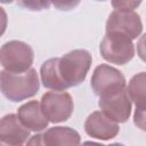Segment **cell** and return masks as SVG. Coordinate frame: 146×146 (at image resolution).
<instances>
[{
    "instance_id": "16",
    "label": "cell",
    "mask_w": 146,
    "mask_h": 146,
    "mask_svg": "<svg viewBox=\"0 0 146 146\" xmlns=\"http://www.w3.org/2000/svg\"><path fill=\"white\" fill-rule=\"evenodd\" d=\"M143 0H111V5L115 10L131 11L137 9Z\"/></svg>"
},
{
    "instance_id": "10",
    "label": "cell",
    "mask_w": 146,
    "mask_h": 146,
    "mask_svg": "<svg viewBox=\"0 0 146 146\" xmlns=\"http://www.w3.org/2000/svg\"><path fill=\"white\" fill-rule=\"evenodd\" d=\"M86 133L98 140H110L120 132L119 123L108 117L103 111H95L84 121Z\"/></svg>"
},
{
    "instance_id": "14",
    "label": "cell",
    "mask_w": 146,
    "mask_h": 146,
    "mask_svg": "<svg viewBox=\"0 0 146 146\" xmlns=\"http://www.w3.org/2000/svg\"><path fill=\"white\" fill-rule=\"evenodd\" d=\"M59 57H54L44 60L40 67V79L44 88L51 90H66V86L63 82L58 71Z\"/></svg>"
},
{
    "instance_id": "13",
    "label": "cell",
    "mask_w": 146,
    "mask_h": 146,
    "mask_svg": "<svg viewBox=\"0 0 146 146\" xmlns=\"http://www.w3.org/2000/svg\"><path fill=\"white\" fill-rule=\"evenodd\" d=\"M43 145H79L81 143L80 133L70 127H52L42 133Z\"/></svg>"
},
{
    "instance_id": "18",
    "label": "cell",
    "mask_w": 146,
    "mask_h": 146,
    "mask_svg": "<svg viewBox=\"0 0 146 146\" xmlns=\"http://www.w3.org/2000/svg\"><path fill=\"white\" fill-rule=\"evenodd\" d=\"M137 55L144 63H146V33L139 36L137 41Z\"/></svg>"
},
{
    "instance_id": "11",
    "label": "cell",
    "mask_w": 146,
    "mask_h": 146,
    "mask_svg": "<svg viewBox=\"0 0 146 146\" xmlns=\"http://www.w3.org/2000/svg\"><path fill=\"white\" fill-rule=\"evenodd\" d=\"M30 131L19 120L17 114L9 113L0 121V143L2 145L19 146L27 141Z\"/></svg>"
},
{
    "instance_id": "9",
    "label": "cell",
    "mask_w": 146,
    "mask_h": 146,
    "mask_svg": "<svg viewBox=\"0 0 146 146\" xmlns=\"http://www.w3.org/2000/svg\"><path fill=\"white\" fill-rule=\"evenodd\" d=\"M105 30L122 32L135 40L143 32V22L140 16L133 10H113L107 17Z\"/></svg>"
},
{
    "instance_id": "5",
    "label": "cell",
    "mask_w": 146,
    "mask_h": 146,
    "mask_svg": "<svg viewBox=\"0 0 146 146\" xmlns=\"http://www.w3.org/2000/svg\"><path fill=\"white\" fill-rule=\"evenodd\" d=\"M41 108L51 123L67 121L74 111L72 96L65 90H52L42 95Z\"/></svg>"
},
{
    "instance_id": "6",
    "label": "cell",
    "mask_w": 146,
    "mask_h": 146,
    "mask_svg": "<svg viewBox=\"0 0 146 146\" xmlns=\"http://www.w3.org/2000/svg\"><path fill=\"white\" fill-rule=\"evenodd\" d=\"M90 86L94 94L97 97H102L124 89L127 81L122 72L117 68L108 64H100L94 70Z\"/></svg>"
},
{
    "instance_id": "19",
    "label": "cell",
    "mask_w": 146,
    "mask_h": 146,
    "mask_svg": "<svg viewBox=\"0 0 146 146\" xmlns=\"http://www.w3.org/2000/svg\"><path fill=\"white\" fill-rule=\"evenodd\" d=\"M26 143H27V145H43L42 133H36V135L32 136Z\"/></svg>"
},
{
    "instance_id": "1",
    "label": "cell",
    "mask_w": 146,
    "mask_h": 146,
    "mask_svg": "<svg viewBox=\"0 0 146 146\" xmlns=\"http://www.w3.org/2000/svg\"><path fill=\"white\" fill-rule=\"evenodd\" d=\"M0 88L2 95L14 103L34 97L40 89L38 72L32 67L25 72L2 70L0 73Z\"/></svg>"
},
{
    "instance_id": "4",
    "label": "cell",
    "mask_w": 146,
    "mask_h": 146,
    "mask_svg": "<svg viewBox=\"0 0 146 146\" xmlns=\"http://www.w3.org/2000/svg\"><path fill=\"white\" fill-rule=\"evenodd\" d=\"M0 60L3 70L9 72H25L32 67L34 51L24 41L10 40L1 46Z\"/></svg>"
},
{
    "instance_id": "2",
    "label": "cell",
    "mask_w": 146,
    "mask_h": 146,
    "mask_svg": "<svg viewBox=\"0 0 146 146\" xmlns=\"http://www.w3.org/2000/svg\"><path fill=\"white\" fill-rule=\"evenodd\" d=\"M91 63V54L86 49H74L59 57L58 71L67 89L78 87L86 80Z\"/></svg>"
},
{
    "instance_id": "7",
    "label": "cell",
    "mask_w": 146,
    "mask_h": 146,
    "mask_svg": "<svg viewBox=\"0 0 146 146\" xmlns=\"http://www.w3.org/2000/svg\"><path fill=\"white\" fill-rule=\"evenodd\" d=\"M98 98V106L100 111H103L108 117L117 123H124L129 120L132 102L128 92V87Z\"/></svg>"
},
{
    "instance_id": "17",
    "label": "cell",
    "mask_w": 146,
    "mask_h": 146,
    "mask_svg": "<svg viewBox=\"0 0 146 146\" xmlns=\"http://www.w3.org/2000/svg\"><path fill=\"white\" fill-rule=\"evenodd\" d=\"M81 2V0H51L52 6L62 11H68L74 9L79 3Z\"/></svg>"
},
{
    "instance_id": "21",
    "label": "cell",
    "mask_w": 146,
    "mask_h": 146,
    "mask_svg": "<svg viewBox=\"0 0 146 146\" xmlns=\"http://www.w3.org/2000/svg\"><path fill=\"white\" fill-rule=\"evenodd\" d=\"M96 1H106V0H96Z\"/></svg>"
},
{
    "instance_id": "12",
    "label": "cell",
    "mask_w": 146,
    "mask_h": 146,
    "mask_svg": "<svg viewBox=\"0 0 146 146\" xmlns=\"http://www.w3.org/2000/svg\"><path fill=\"white\" fill-rule=\"evenodd\" d=\"M17 115L21 122L33 132H41L48 127L49 120L44 115L41 104L38 100H30L17 110Z\"/></svg>"
},
{
    "instance_id": "15",
    "label": "cell",
    "mask_w": 146,
    "mask_h": 146,
    "mask_svg": "<svg viewBox=\"0 0 146 146\" xmlns=\"http://www.w3.org/2000/svg\"><path fill=\"white\" fill-rule=\"evenodd\" d=\"M51 0H17V5L22 8L32 10V11H41L44 9H49Z\"/></svg>"
},
{
    "instance_id": "8",
    "label": "cell",
    "mask_w": 146,
    "mask_h": 146,
    "mask_svg": "<svg viewBox=\"0 0 146 146\" xmlns=\"http://www.w3.org/2000/svg\"><path fill=\"white\" fill-rule=\"evenodd\" d=\"M128 92L135 104L133 124L146 131V72L135 74L128 83Z\"/></svg>"
},
{
    "instance_id": "3",
    "label": "cell",
    "mask_w": 146,
    "mask_h": 146,
    "mask_svg": "<svg viewBox=\"0 0 146 146\" xmlns=\"http://www.w3.org/2000/svg\"><path fill=\"white\" fill-rule=\"evenodd\" d=\"M102 57L112 64L124 65L135 57L132 39L119 31H106L99 44Z\"/></svg>"
},
{
    "instance_id": "20",
    "label": "cell",
    "mask_w": 146,
    "mask_h": 146,
    "mask_svg": "<svg viewBox=\"0 0 146 146\" xmlns=\"http://www.w3.org/2000/svg\"><path fill=\"white\" fill-rule=\"evenodd\" d=\"M1 1V3H11V2H14V0H0Z\"/></svg>"
}]
</instances>
